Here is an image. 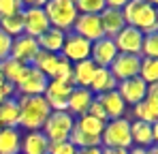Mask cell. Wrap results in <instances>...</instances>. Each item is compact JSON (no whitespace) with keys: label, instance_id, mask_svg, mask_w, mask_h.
<instances>
[{"label":"cell","instance_id":"6da1fadb","mask_svg":"<svg viewBox=\"0 0 158 154\" xmlns=\"http://www.w3.org/2000/svg\"><path fill=\"white\" fill-rule=\"evenodd\" d=\"M19 107V122L17 128L30 133V130H43V124L47 122L52 109L45 101V96H15Z\"/></svg>","mask_w":158,"mask_h":154},{"label":"cell","instance_id":"7a4b0ae2","mask_svg":"<svg viewBox=\"0 0 158 154\" xmlns=\"http://www.w3.org/2000/svg\"><path fill=\"white\" fill-rule=\"evenodd\" d=\"M126 26L141 30L143 34H156L158 32V11L156 6L148 4L145 0H128V4L122 9Z\"/></svg>","mask_w":158,"mask_h":154},{"label":"cell","instance_id":"3957f363","mask_svg":"<svg viewBox=\"0 0 158 154\" xmlns=\"http://www.w3.org/2000/svg\"><path fill=\"white\" fill-rule=\"evenodd\" d=\"M43 11H45V15L49 19V26L62 30V32H71L73 24H75V19L79 15L73 0H47Z\"/></svg>","mask_w":158,"mask_h":154},{"label":"cell","instance_id":"277c9868","mask_svg":"<svg viewBox=\"0 0 158 154\" xmlns=\"http://www.w3.org/2000/svg\"><path fill=\"white\" fill-rule=\"evenodd\" d=\"M101 148H118V150H131V118H118L107 120L103 135H101Z\"/></svg>","mask_w":158,"mask_h":154},{"label":"cell","instance_id":"5b68a950","mask_svg":"<svg viewBox=\"0 0 158 154\" xmlns=\"http://www.w3.org/2000/svg\"><path fill=\"white\" fill-rule=\"evenodd\" d=\"M30 66L39 69L47 79L64 77V75H69L71 69H73V64L69 60H64L60 53H49V51H43V49H39V53L34 56V60H32Z\"/></svg>","mask_w":158,"mask_h":154},{"label":"cell","instance_id":"8992f818","mask_svg":"<svg viewBox=\"0 0 158 154\" xmlns=\"http://www.w3.org/2000/svg\"><path fill=\"white\" fill-rule=\"evenodd\" d=\"M73 126H75V118L69 111H52L47 122L43 124V135L49 139V143L66 141L73 133Z\"/></svg>","mask_w":158,"mask_h":154},{"label":"cell","instance_id":"52a82bcc","mask_svg":"<svg viewBox=\"0 0 158 154\" xmlns=\"http://www.w3.org/2000/svg\"><path fill=\"white\" fill-rule=\"evenodd\" d=\"M47 83H49V79L39 69L26 66L24 75L15 83V96H43L47 90Z\"/></svg>","mask_w":158,"mask_h":154},{"label":"cell","instance_id":"ba28073f","mask_svg":"<svg viewBox=\"0 0 158 154\" xmlns=\"http://www.w3.org/2000/svg\"><path fill=\"white\" fill-rule=\"evenodd\" d=\"M131 109H132V118L139 120V122H148V124L158 122V83H150L145 99L137 105H132Z\"/></svg>","mask_w":158,"mask_h":154},{"label":"cell","instance_id":"9c48e42d","mask_svg":"<svg viewBox=\"0 0 158 154\" xmlns=\"http://www.w3.org/2000/svg\"><path fill=\"white\" fill-rule=\"evenodd\" d=\"M90 49H92L90 41H85L83 36H79L75 32H66L60 56L64 60H69L71 64H75V62H81V60H88L90 58Z\"/></svg>","mask_w":158,"mask_h":154},{"label":"cell","instance_id":"30bf717a","mask_svg":"<svg viewBox=\"0 0 158 154\" xmlns=\"http://www.w3.org/2000/svg\"><path fill=\"white\" fill-rule=\"evenodd\" d=\"M141 43H143V32L132 28V26H124L115 36H113V45L118 53H131V56H141Z\"/></svg>","mask_w":158,"mask_h":154},{"label":"cell","instance_id":"8fae6325","mask_svg":"<svg viewBox=\"0 0 158 154\" xmlns=\"http://www.w3.org/2000/svg\"><path fill=\"white\" fill-rule=\"evenodd\" d=\"M22 19H24V34L32 36V39H39L41 34H45L52 28L45 11L39 9V6H28V9H24L22 11Z\"/></svg>","mask_w":158,"mask_h":154},{"label":"cell","instance_id":"7c38bea8","mask_svg":"<svg viewBox=\"0 0 158 154\" xmlns=\"http://www.w3.org/2000/svg\"><path fill=\"white\" fill-rule=\"evenodd\" d=\"M115 92L122 96V101L126 103L128 107H132V105H137V103H141L145 99V94H148V83L137 75V77H131V79H124V81H118Z\"/></svg>","mask_w":158,"mask_h":154},{"label":"cell","instance_id":"4fadbf2b","mask_svg":"<svg viewBox=\"0 0 158 154\" xmlns=\"http://www.w3.org/2000/svg\"><path fill=\"white\" fill-rule=\"evenodd\" d=\"M139 66H141V56H131V53H118L115 60L111 62L109 71L118 81L131 79L139 75Z\"/></svg>","mask_w":158,"mask_h":154},{"label":"cell","instance_id":"5bb4252c","mask_svg":"<svg viewBox=\"0 0 158 154\" xmlns=\"http://www.w3.org/2000/svg\"><path fill=\"white\" fill-rule=\"evenodd\" d=\"M71 32L83 36V39L90 41V43H94V41H98V39L105 36V34H103V26H101V17H98V15H85V13H79L77 15V19H75Z\"/></svg>","mask_w":158,"mask_h":154},{"label":"cell","instance_id":"9a60e30c","mask_svg":"<svg viewBox=\"0 0 158 154\" xmlns=\"http://www.w3.org/2000/svg\"><path fill=\"white\" fill-rule=\"evenodd\" d=\"M131 139H132V146H137V148H152V146H156L158 122L148 124V122L131 120Z\"/></svg>","mask_w":158,"mask_h":154},{"label":"cell","instance_id":"2e32d148","mask_svg":"<svg viewBox=\"0 0 158 154\" xmlns=\"http://www.w3.org/2000/svg\"><path fill=\"white\" fill-rule=\"evenodd\" d=\"M39 53V41L28 36V34H19L13 39V45H11V56L13 60L22 62V64H32L34 56Z\"/></svg>","mask_w":158,"mask_h":154},{"label":"cell","instance_id":"e0dca14e","mask_svg":"<svg viewBox=\"0 0 158 154\" xmlns=\"http://www.w3.org/2000/svg\"><path fill=\"white\" fill-rule=\"evenodd\" d=\"M115 56H118V49H115V45H113V39L103 36V39H98V41L92 43L90 60H92L98 69H109L111 62L115 60Z\"/></svg>","mask_w":158,"mask_h":154},{"label":"cell","instance_id":"ac0fdd59","mask_svg":"<svg viewBox=\"0 0 158 154\" xmlns=\"http://www.w3.org/2000/svg\"><path fill=\"white\" fill-rule=\"evenodd\" d=\"M92 101H94V94H92L88 88H73V92H71L69 99H66V111H69L73 118H79V116L88 113Z\"/></svg>","mask_w":158,"mask_h":154},{"label":"cell","instance_id":"d6986e66","mask_svg":"<svg viewBox=\"0 0 158 154\" xmlns=\"http://www.w3.org/2000/svg\"><path fill=\"white\" fill-rule=\"evenodd\" d=\"M103 109H105V116L107 120H118V118H126L128 116V105L122 101V96L113 90V92H107V94H101L96 96Z\"/></svg>","mask_w":158,"mask_h":154},{"label":"cell","instance_id":"ffe728a7","mask_svg":"<svg viewBox=\"0 0 158 154\" xmlns=\"http://www.w3.org/2000/svg\"><path fill=\"white\" fill-rule=\"evenodd\" d=\"M49 139L43 135V130H30L22 133V150L19 154H47Z\"/></svg>","mask_w":158,"mask_h":154},{"label":"cell","instance_id":"44dd1931","mask_svg":"<svg viewBox=\"0 0 158 154\" xmlns=\"http://www.w3.org/2000/svg\"><path fill=\"white\" fill-rule=\"evenodd\" d=\"M98 17H101V26H103V34H105L107 39H113L124 26V15H122V11L120 9H103L101 13H98Z\"/></svg>","mask_w":158,"mask_h":154},{"label":"cell","instance_id":"7402d4cb","mask_svg":"<svg viewBox=\"0 0 158 154\" xmlns=\"http://www.w3.org/2000/svg\"><path fill=\"white\" fill-rule=\"evenodd\" d=\"M115 88H118V79L111 75V71L109 69H96L88 90L94 96H101V94H107V92H113Z\"/></svg>","mask_w":158,"mask_h":154},{"label":"cell","instance_id":"603a6c76","mask_svg":"<svg viewBox=\"0 0 158 154\" xmlns=\"http://www.w3.org/2000/svg\"><path fill=\"white\" fill-rule=\"evenodd\" d=\"M22 150V130L17 126L0 128V154H19Z\"/></svg>","mask_w":158,"mask_h":154},{"label":"cell","instance_id":"cb8c5ba5","mask_svg":"<svg viewBox=\"0 0 158 154\" xmlns=\"http://www.w3.org/2000/svg\"><path fill=\"white\" fill-rule=\"evenodd\" d=\"M96 64L88 58V60H81V62H75L73 69H71V75L75 79V86L77 88H90V81L96 73Z\"/></svg>","mask_w":158,"mask_h":154},{"label":"cell","instance_id":"d4e9b609","mask_svg":"<svg viewBox=\"0 0 158 154\" xmlns=\"http://www.w3.org/2000/svg\"><path fill=\"white\" fill-rule=\"evenodd\" d=\"M64 36H66V32H62L58 28H49L45 34H41L36 39L39 41V49L49 51V53H60L62 45H64Z\"/></svg>","mask_w":158,"mask_h":154},{"label":"cell","instance_id":"484cf974","mask_svg":"<svg viewBox=\"0 0 158 154\" xmlns=\"http://www.w3.org/2000/svg\"><path fill=\"white\" fill-rule=\"evenodd\" d=\"M17 122H19V107H17L15 96L2 101L0 103V128L2 126H17Z\"/></svg>","mask_w":158,"mask_h":154},{"label":"cell","instance_id":"4316f807","mask_svg":"<svg viewBox=\"0 0 158 154\" xmlns=\"http://www.w3.org/2000/svg\"><path fill=\"white\" fill-rule=\"evenodd\" d=\"M26 66H30V64H22V62H17V60H13V58H6V60L0 62V73L4 77V81H9V83L15 86V83L19 81V77L24 75Z\"/></svg>","mask_w":158,"mask_h":154},{"label":"cell","instance_id":"83f0119b","mask_svg":"<svg viewBox=\"0 0 158 154\" xmlns=\"http://www.w3.org/2000/svg\"><path fill=\"white\" fill-rule=\"evenodd\" d=\"M75 128H79L81 133H85L90 137H101L103 135V128H105V122L92 118L90 113H83V116L75 118Z\"/></svg>","mask_w":158,"mask_h":154},{"label":"cell","instance_id":"f1b7e54d","mask_svg":"<svg viewBox=\"0 0 158 154\" xmlns=\"http://www.w3.org/2000/svg\"><path fill=\"white\" fill-rule=\"evenodd\" d=\"M0 30H2L4 34H9L11 39L24 34V19H22V13L9 15V17H0Z\"/></svg>","mask_w":158,"mask_h":154},{"label":"cell","instance_id":"f546056e","mask_svg":"<svg viewBox=\"0 0 158 154\" xmlns=\"http://www.w3.org/2000/svg\"><path fill=\"white\" fill-rule=\"evenodd\" d=\"M139 77H141L148 86H150V83H158V58H141Z\"/></svg>","mask_w":158,"mask_h":154},{"label":"cell","instance_id":"4dcf8cb0","mask_svg":"<svg viewBox=\"0 0 158 154\" xmlns=\"http://www.w3.org/2000/svg\"><path fill=\"white\" fill-rule=\"evenodd\" d=\"M73 2L79 13H85V15H98L105 9V0H73Z\"/></svg>","mask_w":158,"mask_h":154},{"label":"cell","instance_id":"1f68e13d","mask_svg":"<svg viewBox=\"0 0 158 154\" xmlns=\"http://www.w3.org/2000/svg\"><path fill=\"white\" fill-rule=\"evenodd\" d=\"M141 58H158V34H143Z\"/></svg>","mask_w":158,"mask_h":154},{"label":"cell","instance_id":"d6a6232c","mask_svg":"<svg viewBox=\"0 0 158 154\" xmlns=\"http://www.w3.org/2000/svg\"><path fill=\"white\" fill-rule=\"evenodd\" d=\"M24 6L19 0H0V17H9L15 13H22Z\"/></svg>","mask_w":158,"mask_h":154},{"label":"cell","instance_id":"836d02e7","mask_svg":"<svg viewBox=\"0 0 158 154\" xmlns=\"http://www.w3.org/2000/svg\"><path fill=\"white\" fill-rule=\"evenodd\" d=\"M47 154H77V148L69 139L66 141H56V143H49Z\"/></svg>","mask_w":158,"mask_h":154},{"label":"cell","instance_id":"e575fe53","mask_svg":"<svg viewBox=\"0 0 158 154\" xmlns=\"http://www.w3.org/2000/svg\"><path fill=\"white\" fill-rule=\"evenodd\" d=\"M11 45H13V39L0 30V62L11 56Z\"/></svg>","mask_w":158,"mask_h":154},{"label":"cell","instance_id":"d590c367","mask_svg":"<svg viewBox=\"0 0 158 154\" xmlns=\"http://www.w3.org/2000/svg\"><path fill=\"white\" fill-rule=\"evenodd\" d=\"M88 113L92 116V118H96V120H103V122H107V116H105V109H103V105H101V101L94 96V101L90 103V109H88Z\"/></svg>","mask_w":158,"mask_h":154},{"label":"cell","instance_id":"8d00e7d4","mask_svg":"<svg viewBox=\"0 0 158 154\" xmlns=\"http://www.w3.org/2000/svg\"><path fill=\"white\" fill-rule=\"evenodd\" d=\"M13 96H15V86L9 81H2L0 83V103L6 101V99H13Z\"/></svg>","mask_w":158,"mask_h":154},{"label":"cell","instance_id":"74e56055","mask_svg":"<svg viewBox=\"0 0 158 154\" xmlns=\"http://www.w3.org/2000/svg\"><path fill=\"white\" fill-rule=\"evenodd\" d=\"M128 154H158V146H152V148H137V146H132Z\"/></svg>","mask_w":158,"mask_h":154},{"label":"cell","instance_id":"f35d334b","mask_svg":"<svg viewBox=\"0 0 158 154\" xmlns=\"http://www.w3.org/2000/svg\"><path fill=\"white\" fill-rule=\"evenodd\" d=\"M126 4H128V0H105L107 9H120V11H122Z\"/></svg>","mask_w":158,"mask_h":154},{"label":"cell","instance_id":"ab89813d","mask_svg":"<svg viewBox=\"0 0 158 154\" xmlns=\"http://www.w3.org/2000/svg\"><path fill=\"white\" fill-rule=\"evenodd\" d=\"M22 2V6L28 9V6H39V9H43L45 4H47V0H19Z\"/></svg>","mask_w":158,"mask_h":154},{"label":"cell","instance_id":"60d3db41","mask_svg":"<svg viewBox=\"0 0 158 154\" xmlns=\"http://www.w3.org/2000/svg\"><path fill=\"white\" fill-rule=\"evenodd\" d=\"M77 154H103V148H101V146H92V148H81V150H77Z\"/></svg>","mask_w":158,"mask_h":154},{"label":"cell","instance_id":"b9f144b4","mask_svg":"<svg viewBox=\"0 0 158 154\" xmlns=\"http://www.w3.org/2000/svg\"><path fill=\"white\" fill-rule=\"evenodd\" d=\"M103 154H128V150H118V148H103Z\"/></svg>","mask_w":158,"mask_h":154},{"label":"cell","instance_id":"7bdbcfd3","mask_svg":"<svg viewBox=\"0 0 158 154\" xmlns=\"http://www.w3.org/2000/svg\"><path fill=\"white\" fill-rule=\"evenodd\" d=\"M145 2H148V4H152V6H156V4H158V0H145Z\"/></svg>","mask_w":158,"mask_h":154},{"label":"cell","instance_id":"ee69618b","mask_svg":"<svg viewBox=\"0 0 158 154\" xmlns=\"http://www.w3.org/2000/svg\"><path fill=\"white\" fill-rule=\"evenodd\" d=\"M2 81H4V77H2V73H0V83H2Z\"/></svg>","mask_w":158,"mask_h":154}]
</instances>
